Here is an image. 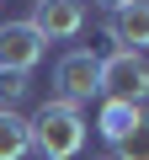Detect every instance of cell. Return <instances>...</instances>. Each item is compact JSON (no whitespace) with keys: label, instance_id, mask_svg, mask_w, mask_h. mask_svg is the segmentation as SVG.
Masks as SVG:
<instances>
[{"label":"cell","instance_id":"30bf717a","mask_svg":"<svg viewBox=\"0 0 149 160\" xmlns=\"http://www.w3.org/2000/svg\"><path fill=\"white\" fill-rule=\"evenodd\" d=\"M27 96H32V75H6L0 69V112H22Z\"/></svg>","mask_w":149,"mask_h":160},{"label":"cell","instance_id":"9c48e42d","mask_svg":"<svg viewBox=\"0 0 149 160\" xmlns=\"http://www.w3.org/2000/svg\"><path fill=\"white\" fill-rule=\"evenodd\" d=\"M112 160H149V112L138 118V128H128L112 144Z\"/></svg>","mask_w":149,"mask_h":160},{"label":"cell","instance_id":"52a82bcc","mask_svg":"<svg viewBox=\"0 0 149 160\" xmlns=\"http://www.w3.org/2000/svg\"><path fill=\"white\" fill-rule=\"evenodd\" d=\"M32 155V128L22 112H0V160H27Z\"/></svg>","mask_w":149,"mask_h":160},{"label":"cell","instance_id":"7c38bea8","mask_svg":"<svg viewBox=\"0 0 149 160\" xmlns=\"http://www.w3.org/2000/svg\"><path fill=\"white\" fill-rule=\"evenodd\" d=\"M107 160H112V155H107Z\"/></svg>","mask_w":149,"mask_h":160},{"label":"cell","instance_id":"6da1fadb","mask_svg":"<svg viewBox=\"0 0 149 160\" xmlns=\"http://www.w3.org/2000/svg\"><path fill=\"white\" fill-rule=\"evenodd\" d=\"M27 128H32V149L43 160H74L85 149V118L69 102H43L37 118H27Z\"/></svg>","mask_w":149,"mask_h":160},{"label":"cell","instance_id":"ba28073f","mask_svg":"<svg viewBox=\"0 0 149 160\" xmlns=\"http://www.w3.org/2000/svg\"><path fill=\"white\" fill-rule=\"evenodd\" d=\"M138 118H144V107H128V102H101V118H96V133L107 139V144H117L128 128H138Z\"/></svg>","mask_w":149,"mask_h":160},{"label":"cell","instance_id":"8fae6325","mask_svg":"<svg viewBox=\"0 0 149 160\" xmlns=\"http://www.w3.org/2000/svg\"><path fill=\"white\" fill-rule=\"evenodd\" d=\"M96 6H107V11H117V6H123V0H96Z\"/></svg>","mask_w":149,"mask_h":160},{"label":"cell","instance_id":"7a4b0ae2","mask_svg":"<svg viewBox=\"0 0 149 160\" xmlns=\"http://www.w3.org/2000/svg\"><path fill=\"white\" fill-rule=\"evenodd\" d=\"M101 102H128V107H144L149 102V59L144 53H107L101 59V86H96Z\"/></svg>","mask_w":149,"mask_h":160},{"label":"cell","instance_id":"8992f818","mask_svg":"<svg viewBox=\"0 0 149 160\" xmlns=\"http://www.w3.org/2000/svg\"><path fill=\"white\" fill-rule=\"evenodd\" d=\"M107 38L117 53H144L149 48V0H123L117 11H107Z\"/></svg>","mask_w":149,"mask_h":160},{"label":"cell","instance_id":"3957f363","mask_svg":"<svg viewBox=\"0 0 149 160\" xmlns=\"http://www.w3.org/2000/svg\"><path fill=\"white\" fill-rule=\"evenodd\" d=\"M96 86H101V59L91 53V48H69L59 64H53V102H69V107H80V102H91L96 96Z\"/></svg>","mask_w":149,"mask_h":160},{"label":"cell","instance_id":"5b68a950","mask_svg":"<svg viewBox=\"0 0 149 160\" xmlns=\"http://www.w3.org/2000/svg\"><path fill=\"white\" fill-rule=\"evenodd\" d=\"M43 53H48V43L32 32V22H6L0 27V69L6 75H32L43 64Z\"/></svg>","mask_w":149,"mask_h":160},{"label":"cell","instance_id":"277c9868","mask_svg":"<svg viewBox=\"0 0 149 160\" xmlns=\"http://www.w3.org/2000/svg\"><path fill=\"white\" fill-rule=\"evenodd\" d=\"M85 0H32V32L43 43H69V38H80L85 32Z\"/></svg>","mask_w":149,"mask_h":160}]
</instances>
